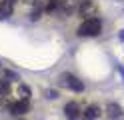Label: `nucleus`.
I'll return each mask as SVG.
<instances>
[{
  "instance_id": "423d86ee",
  "label": "nucleus",
  "mask_w": 124,
  "mask_h": 120,
  "mask_svg": "<svg viewBox=\"0 0 124 120\" xmlns=\"http://www.w3.org/2000/svg\"><path fill=\"white\" fill-rule=\"evenodd\" d=\"M82 116L86 120H96V118L102 116V108H100L98 104H88V106L82 110Z\"/></svg>"
},
{
  "instance_id": "f8f14e48",
  "label": "nucleus",
  "mask_w": 124,
  "mask_h": 120,
  "mask_svg": "<svg viewBox=\"0 0 124 120\" xmlns=\"http://www.w3.org/2000/svg\"><path fill=\"white\" fill-rule=\"evenodd\" d=\"M40 14H42V6L38 4V6L34 8V10L30 12V20H38V18H40Z\"/></svg>"
},
{
  "instance_id": "20e7f679",
  "label": "nucleus",
  "mask_w": 124,
  "mask_h": 120,
  "mask_svg": "<svg viewBox=\"0 0 124 120\" xmlns=\"http://www.w3.org/2000/svg\"><path fill=\"white\" fill-rule=\"evenodd\" d=\"M106 114L110 120H124V110L120 104H116V102H108L106 104Z\"/></svg>"
},
{
  "instance_id": "0eeeda50",
  "label": "nucleus",
  "mask_w": 124,
  "mask_h": 120,
  "mask_svg": "<svg viewBox=\"0 0 124 120\" xmlns=\"http://www.w3.org/2000/svg\"><path fill=\"white\" fill-rule=\"evenodd\" d=\"M10 112L12 114H16V116H22V114H26V112L30 110V104H28V100H18V102H14V104H10Z\"/></svg>"
},
{
  "instance_id": "7ed1b4c3",
  "label": "nucleus",
  "mask_w": 124,
  "mask_h": 120,
  "mask_svg": "<svg viewBox=\"0 0 124 120\" xmlns=\"http://www.w3.org/2000/svg\"><path fill=\"white\" fill-rule=\"evenodd\" d=\"M78 14L86 18H96L98 16V6L92 0H78Z\"/></svg>"
},
{
  "instance_id": "6e6552de",
  "label": "nucleus",
  "mask_w": 124,
  "mask_h": 120,
  "mask_svg": "<svg viewBox=\"0 0 124 120\" xmlns=\"http://www.w3.org/2000/svg\"><path fill=\"white\" fill-rule=\"evenodd\" d=\"M76 8H78V0H60V6H58V12L60 14H72Z\"/></svg>"
},
{
  "instance_id": "4468645a",
  "label": "nucleus",
  "mask_w": 124,
  "mask_h": 120,
  "mask_svg": "<svg viewBox=\"0 0 124 120\" xmlns=\"http://www.w3.org/2000/svg\"><path fill=\"white\" fill-rule=\"evenodd\" d=\"M118 70H120V74H122V76H124V68H122V66H120V68H118Z\"/></svg>"
},
{
  "instance_id": "9b49d317",
  "label": "nucleus",
  "mask_w": 124,
  "mask_h": 120,
  "mask_svg": "<svg viewBox=\"0 0 124 120\" xmlns=\"http://www.w3.org/2000/svg\"><path fill=\"white\" fill-rule=\"evenodd\" d=\"M58 6H60V0H46L42 10H46V12H56Z\"/></svg>"
},
{
  "instance_id": "39448f33",
  "label": "nucleus",
  "mask_w": 124,
  "mask_h": 120,
  "mask_svg": "<svg viewBox=\"0 0 124 120\" xmlns=\"http://www.w3.org/2000/svg\"><path fill=\"white\" fill-rule=\"evenodd\" d=\"M64 114H66V118L76 120L78 116H82V106H80L78 102H66V106H64Z\"/></svg>"
},
{
  "instance_id": "1a4fd4ad",
  "label": "nucleus",
  "mask_w": 124,
  "mask_h": 120,
  "mask_svg": "<svg viewBox=\"0 0 124 120\" xmlns=\"http://www.w3.org/2000/svg\"><path fill=\"white\" fill-rule=\"evenodd\" d=\"M12 14V0H4L0 4V18H8Z\"/></svg>"
},
{
  "instance_id": "f03ea898",
  "label": "nucleus",
  "mask_w": 124,
  "mask_h": 120,
  "mask_svg": "<svg viewBox=\"0 0 124 120\" xmlns=\"http://www.w3.org/2000/svg\"><path fill=\"white\" fill-rule=\"evenodd\" d=\"M58 80H60V84H62V86L70 88L72 92H82V90H84V84H82V80H78L74 74H70V72H62Z\"/></svg>"
},
{
  "instance_id": "9d476101",
  "label": "nucleus",
  "mask_w": 124,
  "mask_h": 120,
  "mask_svg": "<svg viewBox=\"0 0 124 120\" xmlns=\"http://www.w3.org/2000/svg\"><path fill=\"white\" fill-rule=\"evenodd\" d=\"M16 94L20 96V100H28V98H30V88L18 82V86H16Z\"/></svg>"
},
{
  "instance_id": "ddd939ff",
  "label": "nucleus",
  "mask_w": 124,
  "mask_h": 120,
  "mask_svg": "<svg viewBox=\"0 0 124 120\" xmlns=\"http://www.w3.org/2000/svg\"><path fill=\"white\" fill-rule=\"evenodd\" d=\"M44 94H46V98H48V100H56L58 98V92L56 90H46Z\"/></svg>"
},
{
  "instance_id": "f257e3e1",
  "label": "nucleus",
  "mask_w": 124,
  "mask_h": 120,
  "mask_svg": "<svg viewBox=\"0 0 124 120\" xmlns=\"http://www.w3.org/2000/svg\"><path fill=\"white\" fill-rule=\"evenodd\" d=\"M102 32V20L98 18H86L82 20V24L78 26V36H84V38H90V36H98Z\"/></svg>"
},
{
  "instance_id": "2eb2a0df",
  "label": "nucleus",
  "mask_w": 124,
  "mask_h": 120,
  "mask_svg": "<svg viewBox=\"0 0 124 120\" xmlns=\"http://www.w3.org/2000/svg\"><path fill=\"white\" fill-rule=\"evenodd\" d=\"M28 2H32V0H28Z\"/></svg>"
}]
</instances>
